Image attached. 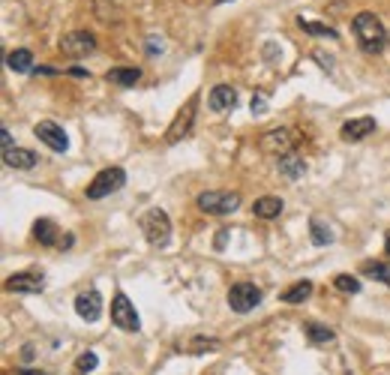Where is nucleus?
<instances>
[{
	"instance_id": "obj_6",
	"label": "nucleus",
	"mask_w": 390,
	"mask_h": 375,
	"mask_svg": "<svg viewBox=\"0 0 390 375\" xmlns=\"http://www.w3.org/2000/svg\"><path fill=\"white\" fill-rule=\"evenodd\" d=\"M111 322H115V327H120V331H126V333L141 331L138 312H136V306L129 303L126 294H115V300H111Z\"/></svg>"
},
{
	"instance_id": "obj_11",
	"label": "nucleus",
	"mask_w": 390,
	"mask_h": 375,
	"mask_svg": "<svg viewBox=\"0 0 390 375\" xmlns=\"http://www.w3.org/2000/svg\"><path fill=\"white\" fill-rule=\"evenodd\" d=\"M259 147H261L264 153H273V156H285V153H292V147H294V139H292V132H288V129H271V132H264V135H261Z\"/></svg>"
},
{
	"instance_id": "obj_12",
	"label": "nucleus",
	"mask_w": 390,
	"mask_h": 375,
	"mask_svg": "<svg viewBox=\"0 0 390 375\" xmlns=\"http://www.w3.org/2000/svg\"><path fill=\"white\" fill-rule=\"evenodd\" d=\"M75 312L84 318V322H96L99 315H103V298H99V291H82L75 298Z\"/></svg>"
},
{
	"instance_id": "obj_5",
	"label": "nucleus",
	"mask_w": 390,
	"mask_h": 375,
	"mask_svg": "<svg viewBox=\"0 0 390 375\" xmlns=\"http://www.w3.org/2000/svg\"><path fill=\"white\" fill-rule=\"evenodd\" d=\"M261 303V288L252 286V282H234L228 288V306L234 312H252L255 306Z\"/></svg>"
},
{
	"instance_id": "obj_14",
	"label": "nucleus",
	"mask_w": 390,
	"mask_h": 375,
	"mask_svg": "<svg viewBox=\"0 0 390 375\" xmlns=\"http://www.w3.org/2000/svg\"><path fill=\"white\" fill-rule=\"evenodd\" d=\"M105 82L115 87H136L141 82V70L138 66H115L105 72Z\"/></svg>"
},
{
	"instance_id": "obj_35",
	"label": "nucleus",
	"mask_w": 390,
	"mask_h": 375,
	"mask_svg": "<svg viewBox=\"0 0 390 375\" xmlns=\"http://www.w3.org/2000/svg\"><path fill=\"white\" fill-rule=\"evenodd\" d=\"M387 42H390V33H387Z\"/></svg>"
},
{
	"instance_id": "obj_4",
	"label": "nucleus",
	"mask_w": 390,
	"mask_h": 375,
	"mask_svg": "<svg viewBox=\"0 0 390 375\" xmlns=\"http://www.w3.org/2000/svg\"><path fill=\"white\" fill-rule=\"evenodd\" d=\"M124 184H126V172L124 168H105V172H99L96 177H93V184L87 186V198H105V196H111V192H117V189H124Z\"/></svg>"
},
{
	"instance_id": "obj_28",
	"label": "nucleus",
	"mask_w": 390,
	"mask_h": 375,
	"mask_svg": "<svg viewBox=\"0 0 390 375\" xmlns=\"http://www.w3.org/2000/svg\"><path fill=\"white\" fill-rule=\"evenodd\" d=\"M216 345H219L216 339H195V343L189 345V351H193V355H202L204 348H216Z\"/></svg>"
},
{
	"instance_id": "obj_19",
	"label": "nucleus",
	"mask_w": 390,
	"mask_h": 375,
	"mask_svg": "<svg viewBox=\"0 0 390 375\" xmlns=\"http://www.w3.org/2000/svg\"><path fill=\"white\" fill-rule=\"evenodd\" d=\"M304 172H306V163L300 159L297 153H285V156H280V174L285 177V180H297V177H304Z\"/></svg>"
},
{
	"instance_id": "obj_25",
	"label": "nucleus",
	"mask_w": 390,
	"mask_h": 375,
	"mask_svg": "<svg viewBox=\"0 0 390 375\" xmlns=\"http://www.w3.org/2000/svg\"><path fill=\"white\" fill-rule=\"evenodd\" d=\"M333 286H337L339 291H345V294H358L360 291V279L351 277V274H339V277H333Z\"/></svg>"
},
{
	"instance_id": "obj_3",
	"label": "nucleus",
	"mask_w": 390,
	"mask_h": 375,
	"mask_svg": "<svg viewBox=\"0 0 390 375\" xmlns=\"http://www.w3.org/2000/svg\"><path fill=\"white\" fill-rule=\"evenodd\" d=\"M198 208H202L204 213H210V217H228V213H234L240 208V196L238 192H202L198 196Z\"/></svg>"
},
{
	"instance_id": "obj_27",
	"label": "nucleus",
	"mask_w": 390,
	"mask_h": 375,
	"mask_svg": "<svg viewBox=\"0 0 390 375\" xmlns=\"http://www.w3.org/2000/svg\"><path fill=\"white\" fill-rule=\"evenodd\" d=\"M96 363H99V357L93 355V351H84V355L75 360V369L78 372H91V369H96Z\"/></svg>"
},
{
	"instance_id": "obj_15",
	"label": "nucleus",
	"mask_w": 390,
	"mask_h": 375,
	"mask_svg": "<svg viewBox=\"0 0 390 375\" xmlns=\"http://www.w3.org/2000/svg\"><path fill=\"white\" fill-rule=\"evenodd\" d=\"M33 237L42 243V246H60V229L54 220H37L33 222Z\"/></svg>"
},
{
	"instance_id": "obj_16",
	"label": "nucleus",
	"mask_w": 390,
	"mask_h": 375,
	"mask_svg": "<svg viewBox=\"0 0 390 375\" xmlns=\"http://www.w3.org/2000/svg\"><path fill=\"white\" fill-rule=\"evenodd\" d=\"M375 132V120L372 117H354L342 127V139L345 141H363L366 135Z\"/></svg>"
},
{
	"instance_id": "obj_1",
	"label": "nucleus",
	"mask_w": 390,
	"mask_h": 375,
	"mask_svg": "<svg viewBox=\"0 0 390 375\" xmlns=\"http://www.w3.org/2000/svg\"><path fill=\"white\" fill-rule=\"evenodd\" d=\"M351 27H354V37H358L360 49H363L366 54H382V51H384V45H387V30H384L382 21H378V15H372V13L354 15Z\"/></svg>"
},
{
	"instance_id": "obj_8",
	"label": "nucleus",
	"mask_w": 390,
	"mask_h": 375,
	"mask_svg": "<svg viewBox=\"0 0 390 375\" xmlns=\"http://www.w3.org/2000/svg\"><path fill=\"white\" fill-rule=\"evenodd\" d=\"M195 106H198V94L186 102V108L177 111V117L171 120L169 132H165V141L169 144H177L183 139V135H189V129H193V120H195Z\"/></svg>"
},
{
	"instance_id": "obj_26",
	"label": "nucleus",
	"mask_w": 390,
	"mask_h": 375,
	"mask_svg": "<svg viewBox=\"0 0 390 375\" xmlns=\"http://www.w3.org/2000/svg\"><path fill=\"white\" fill-rule=\"evenodd\" d=\"M300 27H304L306 33H316V37L337 39V30H333V27H327V25H316V21H306V18H300Z\"/></svg>"
},
{
	"instance_id": "obj_18",
	"label": "nucleus",
	"mask_w": 390,
	"mask_h": 375,
	"mask_svg": "<svg viewBox=\"0 0 390 375\" xmlns=\"http://www.w3.org/2000/svg\"><path fill=\"white\" fill-rule=\"evenodd\" d=\"M37 159H39V156L33 153V151H27V147H13V151L4 153V163H6L9 168H25V172L37 165Z\"/></svg>"
},
{
	"instance_id": "obj_21",
	"label": "nucleus",
	"mask_w": 390,
	"mask_h": 375,
	"mask_svg": "<svg viewBox=\"0 0 390 375\" xmlns=\"http://www.w3.org/2000/svg\"><path fill=\"white\" fill-rule=\"evenodd\" d=\"M309 241L316 246H327V243H333V229L321 220H309Z\"/></svg>"
},
{
	"instance_id": "obj_33",
	"label": "nucleus",
	"mask_w": 390,
	"mask_h": 375,
	"mask_svg": "<svg viewBox=\"0 0 390 375\" xmlns=\"http://www.w3.org/2000/svg\"><path fill=\"white\" fill-rule=\"evenodd\" d=\"M21 357H25V363H30V360H33V348H30V345H25V351H21Z\"/></svg>"
},
{
	"instance_id": "obj_32",
	"label": "nucleus",
	"mask_w": 390,
	"mask_h": 375,
	"mask_svg": "<svg viewBox=\"0 0 390 375\" xmlns=\"http://www.w3.org/2000/svg\"><path fill=\"white\" fill-rule=\"evenodd\" d=\"M15 375H46L42 369H15Z\"/></svg>"
},
{
	"instance_id": "obj_24",
	"label": "nucleus",
	"mask_w": 390,
	"mask_h": 375,
	"mask_svg": "<svg viewBox=\"0 0 390 375\" xmlns=\"http://www.w3.org/2000/svg\"><path fill=\"white\" fill-rule=\"evenodd\" d=\"M363 277H372V279H382L384 286L390 288V265H382V261H366V265L360 267Z\"/></svg>"
},
{
	"instance_id": "obj_29",
	"label": "nucleus",
	"mask_w": 390,
	"mask_h": 375,
	"mask_svg": "<svg viewBox=\"0 0 390 375\" xmlns=\"http://www.w3.org/2000/svg\"><path fill=\"white\" fill-rule=\"evenodd\" d=\"M264 108H267V96L264 94L252 96V115H264Z\"/></svg>"
},
{
	"instance_id": "obj_36",
	"label": "nucleus",
	"mask_w": 390,
	"mask_h": 375,
	"mask_svg": "<svg viewBox=\"0 0 390 375\" xmlns=\"http://www.w3.org/2000/svg\"><path fill=\"white\" fill-rule=\"evenodd\" d=\"M219 4H226V0H219Z\"/></svg>"
},
{
	"instance_id": "obj_7",
	"label": "nucleus",
	"mask_w": 390,
	"mask_h": 375,
	"mask_svg": "<svg viewBox=\"0 0 390 375\" xmlns=\"http://www.w3.org/2000/svg\"><path fill=\"white\" fill-rule=\"evenodd\" d=\"M33 135L46 144V147H51L54 153H66L70 151V139H66V132H63V127H58L54 120H42V123H37V129H33Z\"/></svg>"
},
{
	"instance_id": "obj_9",
	"label": "nucleus",
	"mask_w": 390,
	"mask_h": 375,
	"mask_svg": "<svg viewBox=\"0 0 390 375\" xmlns=\"http://www.w3.org/2000/svg\"><path fill=\"white\" fill-rule=\"evenodd\" d=\"M93 49H96V39H93V33H87V30H75L60 39V51L70 54V58H84V54H91Z\"/></svg>"
},
{
	"instance_id": "obj_17",
	"label": "nucleus",
	"mask_w": 390,
	"mask_h": 375,
	"mask_svg": "<svg viewBox=\"0 0 390 375\" xmlns=\"http://www.w3.org/2000/svg\"><path fill=\"white\" fill-rule=\"evenodd\" d=\"M282 208H285L282 198H276V196H261L259 201L252 204V213H255L259 220H276V217L282 213Z\"/></svg>"
},
{
	"instance_id": "obj_31",
	"label": "nucleus",
	"mask_w": 390,
	"mask_h": 375,
	"mask_svg": "<svg viewBox=\"0 0 390 375\" xmlns=\"http://www.w3.org/2000/svg\"><path fill=\"white\" fill-rule=\"evenodd\" d=\"M148 51H150V54L162 51V42H156V37H150V42H148Z\"/></svg>"
},
{
	"instance_id": "obj_13",
	"label": "nucleus",
	"mask_w": 390,
	"mask_h": 375,
	"mask_svg": "<svg viewBox=\"0 0 390 375\" xmlns=\"http://www.w3.org/2000/svg\"><path fill=\"white\" fill-rule=\"evenodd\" d=\"M207 106L214 108V111H231L234 106H238V90L228 87V84H216L214 90H210V96H207Z\"/></svg>"
},
{
	"instance_id": "obj_34",
	"label": "nucleus",
	"mask_w": 390,
	"mask_h": 375,
	"mask_svg": "<svg viewBox=\"0 0 390 375\" xmlns=\"http://www.w3.org/2000/svg\"><path fill=\"white\" fill-rule=\"evenodd\" d=\"M384 253H387V255H390V231H387V234H384Z\"/></svg>"
},
{
	"instance_id": "obj_30",
	"label": "nucleus",
	"mask_w": 390,
	"mask_h": 375,
	"mask_svg": "<svg viewBox=\"0 0 390 375\" xmlns=\"http://www.w3.org/2000/svg\"><path fill=\"white\" fill-rule=\"evenodd\" d=\"M0 135H4V139H0V141H4V153H6V151H13V135H9V129H4Z\"/></svg>"
},
{
	"instance_id": "obj_22",
	"label": "nucleus",
	"mask_w": 390,
	"mask_h": 375,
	"mask_svg": "<svg viewBox=\"0 0 390 375\" xmlns=\"http://www.w3.org/2000/svg\"><path fill=\"white\" fill-rule=\"evenodd\" d=\"M30 63H33V54H30L27 49H15V51L6 58V66H9L13 72H30V70H33Z\"/></svg>"
},
{
	"instance_id": "obj_20",
	"label": "nucleus",
	"mask_w": 390,
	"mask_h": 375,
	"mask_svg": "<svg viewBox=\"0 0 390 375\" xmlns=\"http://www.w3.org/2000/svg\"><path fill=\"white\" fill-rule=\"evenodd\" d=\"M309 294H312V282H309V279H300V282H294L292 288H285V291H282V298H280V300L294 306V303H304V300L309 298Z\"/></svg>"
},
{
	"instance_id": "obj_2",
	"label": "nucleus",
	"mask_w": 390,
	"mask_h": 375,
	"mask_svg": "<svg viewBox=\"0 0 390 375\" xmlns=\"http://www.w3.org/2000/svg\"><path fill=\"white\" fill-rule=\"evenodd\" d=\"M141 231H144V237H148V243L165 246V243H169V237H171V220H169V213L160 210V208L148 210L141 217Z\"/></svg>"
},
{
	"instance_id": "obj_23",
	"label": "nucleus",
	"mask_w": 390,
	"mask_h": 375,
	"mask_svg": "<svg viewBox=\"0 0 390 375\" xmlns=\"http://www.w3.org/2000/svg\"><path fill=\"white\" fill-rule=\"evenodd\" d=\"M306 339L312 345H327V343L337 339V333H333L330 327H325V324H306Z\"/></svg>"
},
{
	"instance_id": "obj_10",
	"label": "nucleus",
	"mask_w": 390,
	"mask_h": 375,
	"mask_svg": "<svg viewBox=\"0 0 390 375\" xmlns=\"http://www.w3.org/2000/svg\"><path fill=\"white\" fill-rule=\"evenodd\" d=\"M46 288V277L37 270H25V274H13L6 279V291H18V294H39Z\"/></svg>"
}]
</instances>
